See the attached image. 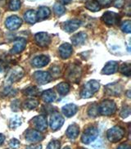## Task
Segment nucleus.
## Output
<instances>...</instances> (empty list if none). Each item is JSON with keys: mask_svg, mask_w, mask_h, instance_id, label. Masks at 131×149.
Instances as JSON below:
<instances>
[{"mask_svg": "<svg viewBox=\"0 0 131 149\" xmlns=\"http://www.w3.org/2000/svg\"><path fill=\"white\" fill-rule=\"evenodd\" d=\"M100 84L96 80H89L88 82L84 84L83 89L81 90L80 96L83 98L91 97L95 93L99 90Z\"/></svg>", "mask_w": 131, "mask_h": 149, "instance_id": "f257e3e1", "label": "nucleus"}, {"mask_svg": "<svg viewBox=\"0 0 131 149\" xmlns=\"http://www.w3.org/2000/svg\"><path fill=\"white\" fill-rule=\"evenodd\" d=\"M125 136V130L121 126H115L109 129L107 132V139L111 143H117Z\"/></svg>", "mask_w": 131, "mask_h": 149, "instance_id": "f03ea898", "label": "nucleus"}, {"mask_svg": "<svg viewBox=\"0 0 131 149\" xmlns=\"http://www.w3.org/2000/svg\"><path fill=\"white\" fill-rule=\"evenodd\" d=\"M116 111V105L111 100H104L98 106V112L102 116L113 115Z\"/></svg>", "mask_w": 131, "mask_h": 149, "instance_id": "7ed1b4c3", "label": "nucleus"}, {"mask_svg": "<svg viewBox=\"0 0 131 149\" xmlns=\"http://www.w3.org/2000/svg\"><path fill=\"white\" fill-rule=\"evenodd\" d=\"M24 75V70L21 67H15L8 72L6 77V84L11 85L14 82H17L21 79Z\"/></svg>", "mask_w": 131, "mask_h": 149, "instance_id": "20e7f679", "label": "nucleus"}, {"mask_svg": "<svg viewBox=\"0 0 131 149\" xmlns=\"http://www.w3.org/2000/svg\"><path fill=\"white\" fill-rule=\"evenodd\" d=\"M98 136V130L95 127L87 128L81 136V141L84 144H89L95 140Z\"/></svg>", "mask_w": 131, "mask_h": 149, "instance_id": "39448f33", "label": "nucleus"}, {"mask_svg": "<svg viewBox=\"0 0 131 149\" xmlns=\"http://www.w3.org/2000/svg\"><path fill=\"white\" fill-rule=\"evenodd\" d=\"M81 74H82L81 68L77 65L72 64L68 67V69L66 70V78L70 81L77 82L80 78Z\"/></svg>", "mask_w": 131, "mask_h": 149, "instance_id": "423d86ee", "label": "nucleus"}, {"mask_svg": "<svg viewBox=\"0 0 131 149\" xmlns=\"http://www.w3.org/2000/svg\"><path fill=\"white\" fill-rule=\"evenodd\" d=\"M63 124H64L63 116L57 111L53 112L50 117V120H49V125H50V127L52 130L56 131L57 130H59L63 125Z\"/></svg>", "mask_w": 131, "mask_h": 149, "instance_id": "0eeeda50", "label": "nucleus"}, {"mask_svg": "<svg viewBox=\"0 0 131 149\" xmlns=\"http://www.w3.org/2000/svg\"><path fill=\"white\" fill-rule=\"evenodd\" d=\"M31 123L33 126L38 131H44L47 129V118L44 115L37 116L31 120Z\"/></svg>", "mask_w": 131, "mask_h": 149, "instance_id": "6e6552de", "label": "nucleus"}, {"mask_svg": "<svg viewBox=\"0 0 131 149\" xmlns=\"http://www.w3.org/2000/svg\"><path fill=\"white\" fill-rule=\"evenodd\" d=\"M26 139L29 143H39L40 141L44 139V135L40 133V131H38L36 130H28L26 132Z\"/></svg>", "mask_w": 131, "mask_h": 149, "instance_id": "1a4fd4ad", "label": "nucleus"}, {"mask_svg": "<svg viewBox=\"0 0 131 149\" xmlns=\"http://www.w3.org/2000/svg\"><path fill=\"white\" fill-rule=\"evenodd\" d=\"M22 20L17 16H11L7 18L5 25L6 27L10 31H15L17 30L19 27L22 26Z\"/></svg>", "mask_w": 131, "mask_h": 149, "instance_id": "9d476101", "label": "nucleus"}, {"mask_svg": "<svg viewBox=\"0 0 131 149\" xmlns=\"http://www.w3.org/2000/svg\"><path fill=\"white\" fill-rule=\"evenodd\" d=\"M105 92L107 95L119 96L122 92V85L120 83H112L105 87Z\"/></svg>", "mask_w": 131, "mask_h": 149, "instance_id": "9b49d317", "label": "nucleus"}, {"mask_svg": "<svg viewBox=\"0 0 131 149\" xmlns=\"http://www.w3.org/2000/svg\"><path fill=\"white\" fill-rule=\"evenodd\" d=\"M33 77L35 81L38 82L39 84H45L48 83L52 79V75L46 71H36L33 74Z\"/></svg>", "mask_w": 131, "mask_h": 149, "instance_id": "f8f14e48", "label": "nucleus"}, {"mask_svg": "<svg viewBox=\"0 0 131 149\" xmlns=\"http://www.w3.org/2000/svg\"><path fill=\"white\" fill-rule=\"evenodd\" d=\"M35 42L39 47H47L51 42L50 36L45 32H40L35 35Z\"/></svg>", "mask_w": 131, "mask_h": 149, "instance_id": "ddd939ff", "label": "nucleus"}, {"mask_svg": "<svg viewBox=\"0 0 131 149\" xmlns=\"http://www.w3.org/2000/svg\"><path fill=\"white\" fill-rule=\"evenodd\" d=\"M26 46V40L24 38H17L14 40L13 47L11 50V53L13 54H18L21 53Z\"/></svg>", "mask_w": 131, "mask_h": 149, "instance_id": "4468645a", "label": "nucleus"}, {"mask_svg": "<svg viewBox=\"0 0 131 149\" xmlns=\"http://www.w3.org/2000/svg\"><path fill=\"white\" fill-rule=\"evenodd\" d=\"M80 25H81V22L79 20L74 19V20H70L68 22H64L61 25V27L66 32L71 33V32H74V31H76L79 27L80 26Z\"/></svg>", "mask_w": 131, "mask_h": 149, "instance_id": "2eb2a0df", "label": "nucleus"}, {"mask_svg": "<svg viewBox=\"0 0 131 149\" xmlns=\"http://www.w3.org/2000/svg\"><path fill=\"white\" fill-rule=\"evenodd\" d=\"M102 20L108 26H113L119 21V16L113 12H107L103 14Z\"/></svg>", "mask_w": 131, "mask_h": 149, "instance_id": "dca6fc26", "label": "nucleus"}, {"mask_svg": "<svg viewBox=\"0 0 131 149\" xmlns=\"http://www.w3.org/2000/svg\"><path fill=\"white\" fill-rule=\"evenodd\" d=\"M72 52H73L72 46L68 43L61 44V46L59 47V54H60L61 58H63V59L69 58L71 56Z\"/></svg>", "mask_w": 131, "mask_h": 149, "instance_id": "f3484780", "label": "nucleus"}, {"mask_svg": "<svg viewBox=\"0 0 131 149\" xmlns=\"http://www.w3.org/2000/svg\"><path fill=\"white\" fill-rule=\"evenodd\" d=\"M50 61L49 57L46 55H40V56H37L35 57L33 60H32V65L35 67H43L48 65V62Z\"/></svg>", "mask_w": 131, "mask_h": 149, "instance_id": "a211bd4d", "label": "nucleus"}, {"mask_svg": "<svg viewBox=\"0 0 131 149\" xmlns=\"http://www.w3.org/2000/svg\"><path fill=\"white\" fill-rule=\"evenodd\" d=\"M118 70V63L115 61H108L103 69L102 70V73L104 74H111L116 73Z\"/></svg>", "mask_w": 131, "mask_h": 149, "instance_id": "6ab92c4d", "label": "nucleus"}, {"mask_svg": "<svg viewBox=\"0 0 131 149\" xmlns=\"http://www.w3.org/2000/svg\"><path fill=\"white\" fill-rule=\"evenodd\" d=\"M86 40H87V35L84 32H79L71 37V42L75 46L84 44Z\"/></svg>", "mask_w": 131, "mask_h": 149, "instance_id": "aec40b11", "label": "nucleus"}, {"mask_svg": "<svg viewBox=\"0 0 131 149\" xmlns=\"http://www.w3.org/2000/svg\"><path fill=\"white\" fill-rule=\"evenodd\" d=\"M62 112L63 114L65 115L66 117H71L73 116L78 111V107L77 106H75V104H67V105H65L63 107H62Z\"/></svg>", "mask_w": 131, "mask_h": 149, "instance_id": "412c9836", "label": "nucleus"}, {"mask_svg": "<svg viewBox=\"0 0 131 149\" xmlns=\"http://www.w3.org/2000/svg\"><path fill=\"white\" fill-rule=\"evenodd\" d=\"M79 128L76 125H71L69 127L67 128L66 130V136L71 139V140H74L79 135Z\"/></svg>", "mask_w": 131, "mask_h": 149, "instance_id": "4be33fe9", "label": "nucleus"}, {"mask_svg": "<svg viewBox=\"0 0 131 149\" xmlns=\"http://www.w3.org/2000/svg\"><path fill=\"white\" fill-rule=\"evenodd\" d=\"M41 97H42L43 101L47 102V103H50V102L55 101L56 94H55V93L52 89H48V90L43 92L42 95H41Z\"/></svg>", "mask_w": 131, "mask_h": 149, "instance_id": "5701e85b", "label": "nucleus"}, {"mask_svg": "<svg viewBox=\"0 0 131 149\" xmlns=\"http://www.w3.org/2000/svg\"><path fill=\"white\" fill-rule=\"evenodd\" d=\"M24 17H25V20L26 21V22H28L30 24H35V22L38 21L37 13L34 10L27 11L25 13V15H24Z\"/></svg>", "mask_w": 131, "mask_h": 149, "instance_id": "b1692460", "label": "nucleus"}, {"mask_svg": "<svg viewBox=\"0 0 131 149\" xmlns=\"http://www.w3.org/2000/svg\"><path fill=\"white\" fill-rule=\"evenodd\" d=\"M51 14L50 9L47 7H40L39 8V11L37 13V18L38 20H44L48 18Z\"/></svg>", "mask_w": 131, "mask_h": 149, "instance_id": "393cba45", "label": "nucleus"}, {"mask_svg": "<svg viewBox=\"0 0 131 149\" xmlns=\"http://www.w3.org/2000/svg\"><path fill=\"white\" fill-rule=\"evenodd\" d=\"M39 105V102L38 100H36L35 98H33V97H31V98H29V99H27L26 100V102H24V107L26 108V109L28 110H32V109H35V107H37Z\"/></svg>", "mask_w": 131, "mask_h": 149, "instance_id": "a878e982", "label": "nucleus"}, {"mask_svg": "<svg viewBox=\"0 0 131 149\" xmlns=\"http://www.w3.org/2000/svg\"><path fill=\"white\" fill-rule=\"evenodd\" d=\"M57 91L61 95H66L70 91V85L66 82H61L57 86Z\"/></svg>", "mask_w": 131, "mask_h": 149, "instance_id": "bb28decb", "label": "nucleus"}, {"mask_svg": "<svg viewBox=\"0 0 131 149\" xmlns=\"http://www.w3.org/2000/svg\"><path fill=\"white\" fill-rule=\"evenodd\" d=\"M85 8L92 12H98L101 8V6L97 1H88L85 3Z\"/></svg>", "mask_w": 131, "mask_h": 149, "instance_id": "cd10ccee", "label": "nucleus"}, {"mask_svg": "<svg viewBox=\"0 0 131 149\" xmlns=\"http://www.w3.org/2000/svg\"><path fill=\"white\" fill-rule=\"evenodd\" d=\"M23 93L26 95V96H30V97H36L39 95V90L38 88L35 87V86H31V87H28L26 88L24 91H23Z\"/></svg>", "mask_w": 131, "mask_h": 149, "instance_id": "c85d7f7f", "label": "nucleus"}, {"mask_svg": "<svg viewBox=\"0 0 131 149\" xmlns=\"http://www.w3.org/2000/svg\"><path fill=\"white\" fill-rule=\"evenodd\" d=\"M88 114L90 117H96L98 116L99 112H98V106L97 104H93L89 107V108L88 110Z\"/></svg>", "mask_w": 131, "mask_h": 149, "instance_id": "c756f323", "label": "nucleus"}, {"mask_svg": "<svg viewBox=\"0 0 131 149\" xmlns=\"http://www.w3.org/2000/svg\"><path fill=\"white\" fill-rule=\"evenodd\" d=\"M53 11H54V13H55V14L57 16L60 17L62 14L65 13L66 9L63 5L59 3H55L54 6H53Z\"/></svg>", "mask_w": 131, "mask_h": 149, "instance_id": "7c9ffc66", "label": "nucleus"}, {"mask_svg": "<svg viewBox=\"0 0 131 149\" xmlns=\"http://www.w3.org/2000/svg\"><path fill=\"white\" fill-rule=\"evenodd\" d=\"M21 125H22V119L20 118V117H18V116H17L10 120L9 126H10L11 129H17Z\"/></svg>", "mask_w": 131, "mask_h": 149, "instance_id": "2f4dec72", "label": "nucleus"}, {"mask_svg": "<svg viewBox=\"0 0 131 149\" xmlns=\"http://www.w3.org/2000/svg\"><path fill=\"white\" fill-rule=\"evenodd\" d=\"M120 71L122 74H125L127 76L130 75L131 73V66L130 63H124L121 65V66L120 67Z\"/></svg>", "mask_w": 131, "mask_h": 149, "instance_id": "473e14b6", "label": "nucleus"}, {"mask_svg": "<svg viewBox=\"0 0 131 149\" xmlns=\"http://www.w3.org/2000/svg\"><path fill=\"white\" fill-rule=\"evenodd\" d=\"M21 8L20 0H10L9 1V8L12 11H17Z\"/></svg>", "mask_w": 131, "mask_h": 149, "instance_id": "72a5a7b5", "label": "nucleus"}, {"mask_svg": "<svg viewBox=\"0 0 131 149\" xmlns=\"http://www.w3.org/2000/svg\"><path fill=\"white\" fill-rule=\"evenodd\" d=\"M121 30L122 31H124L125 33H127V34H130L131 32V23L130 21H126V22H124L121 24Z\"/></svg>", "mask_w": 131, "mask_h": 149, "instance_id": "f704fd0d", "label": "nucleus"}, {"mask_svg": "<svg viewBox=\"0 0 131 149\" xmlns=\"http://www.w3.org/2000/svg\"><path fill=\"white\" fill-rule=\"evenodd\" d=\"M61 143L57 140H52L48 145L47 149H60Z\"/></svg>", "mask_w": 131, "mask_h": 149, "instance_id": "c9c22d12", "label": "nucleus"}, {"mask_svg": "<svg viewBox=\"0 0 131 149\" xmlns=\"http://www.w3.org/2000/svg\"><path fill=\"white\" fill-rule=\"evenodd\" d=\"M130 107L129 106L124 107L121 110V116L122 118H126L130 116Z\"/></svg>", "mask_w": 131, "mask_h": 149, "instance_id": "e433bc0d", "label": "nucleus"}, {"mask_svg": "<svg viewBox=\"0 0 131 149\" xmlns=\"http://www.w3.org/2000/svg\"><path fill=\"white\" fill-rule=\"evenodd\" d=\"M9 146L13 149H17L19 148L20 146V142L19 140H17V139H11V141L9 142Z\"/></svg>", "mask_w": 131, "mask_h": 149, "instance_id": "4c0bfd02", "label": "nucleus"}, {"mask_svg": "<svg viewBox=\"0 0 131 149\" xmlns=\"http://www.w3.org/2000/svg\"><path fill=\"white\" fill-rule=\"evenodd\" d=\"M113 5L116 8H121L125 5V0H114Z\"/></svg>", "mask_w": 131, "mask_h": 149, "instance_id": "58836bf2", "label": "nucleus"}, {"mask_svg": "<svg viewBox=\"0 0 131 149\" xmlns=\"http://www.w3.org/2000/svg\"><path fill=\"white\" fill-rule=\"evenodd\" d=\"M51 73H52L51 75L58 76L59 74H60V69H59V67L58 66H52V68H51Z\"/></svg>", "mask_w": 131, "mask_h": 149, "instance_id": "ea45409f", "label": "nucleus"}, {"mask_svg": "<svg viewBox=\"0 0 131 149\" xmlns=\"http://www.w3.org/2000/svg\"><path fill=\"white\" fill-rule=\"evenodd\" d=\"M12 109L14 111H19V107H20V103H19V101L18 100H15L12 102Z\"/></svg>", "mask_w": 131, "mask_h": 149, "instance_id": "a19ab883", "label": "nucleus"}, {"mask_svg": "<svg viewBox=\"0 0 131 149\" xmlns=\"http://www.w3.org/2000/svg\"><path fill=\"white\" fill-rule=\"evenodd\" d=\"M98 3L103 7H108L111 3V0H98Z\"/></svg>", "mask_w": 131, "mask_h": 149, "instance_id": "79ce46f5", "label": "nucleus"}, {"mask_svg": "<svg viewBox=\"0 0 131 149\" xmlns=\"http://www.w3.org/2000/svg\"><path fill=\"white\" fill-rule=\"evenodd\" d=\"M116 149H130V145L128 144H121V146H119Z\"/></svg>", "mask_w": 131, "mask_h": 149, "instance_id": "37998d69", "label": "nucleus"}, {"mask_svg": "<svg viewBox=\"0 0 131 149\" xmlns=\"http://www.w3.org/2000/svg\"><path fill=\"white\" fill-rule=\"evenodd\" d=\"M5 140V137L3 134H0V145H2L3 143H4Z\"/></svg>", "mask_w": 131, "mask_h": 149, "instance_id": "c03bdc74", "label": "nucleus"}, {"mask_svg": "<svg viewBox=\"0 0 131 149\" xmlns=\"http://www.w3.org/2000/svg\"><path fill=\"white\" fill-rule=\"evenodd\" d=\"M59 1L61 2V3H70L72 0H59Z\"/></svg>", "mask_w": 131, "mask_h": 149, "instance_id": "a18cd8bd", "label": "nucleus"}, {"mask_svg": "<svg viewBox=\"0 0 131 149\" xmlns=\"http://www.w3.org/2000/svg\"><path fill=\"white\" fill-rule=\"evenodd\" d=\"M31 149H41V146H34V148H31Z\"/></svg>", "mask_w": 131, "mask_h": 149, "instance_id": "49530a36", "label": "nucleus"}, {"mask_svg": "<svg viewBox=\"0 0 131 149\" xmlns=\"http://www.w3.org/2000/svg\"><path fill=\"white\" fill-rule=\"evenodd\" d=\"M127 96L129 97H130V90H129V91H128V92H127Z\"/></svg>", "mask_w": 131, "mask_h": 149, "instance_id": "de8ad7c7", "label": "nucleus"}, {"mask_svg": "<svg viewBox=\"0 0 131 149\" xmlns=\"http://www.w3.org/2000/svg\"><path fill=\"white\" fill-rule=\"evenodd\" d=\"M64 149H70V148H69V147H66V148Z\"/></svg>", "mask_w": 131, "mask_h": 149, "instance_id": "09e8293b", "label": "nucleus"}, {"mask_svg": "<svg viewBox=\"0 0 131 149\" xmlns=\"http://www.w3.org/2000/svg\"><path fill=\"white\" fill-rule=\"evenodd\" d=\"M2 71V68H1V66H0V72Z\"/></svg>", "mask_w": 131, "mask_h": 149, "instance_id": "8fccbe9b", "label": "nucleus"}, {"mask_svg": "<svg viewBox=\"0 0 131 149\" xmlns=\"http://www.w3.org/2000/svg\"><path fill=\"white\" fill-rule=\"evenodd\" d=\"M1 1H3V0H0V2H1Z\"/></svg>", "mask_w": 131, "mask_h": 149, "instance_id": "3c124183", "label": "nucleus"}, {"mask_svg": "<svg viewBox=\"0 0 131 149\" xmlns=\"http://www.w3.org/2000/svg\"><path fill=\"white\" fill-rule=\"evenodd\" d=\"M82 149H83V148H82Z\"/></svg>", "mask_w": 131, "mask_h": 149, "instance_id": "603ef678", "label": "nucleus"}]
</instances>
